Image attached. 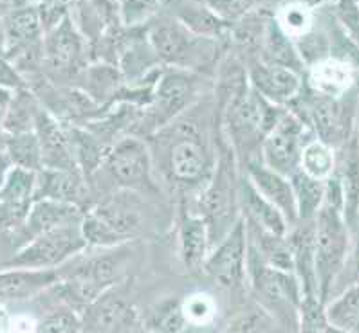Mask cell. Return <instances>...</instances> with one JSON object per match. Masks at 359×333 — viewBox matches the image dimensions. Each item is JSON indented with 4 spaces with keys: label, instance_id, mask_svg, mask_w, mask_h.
<instances>
[{
    "label": "cell",
    "instance_id": "cell-12",
    "mask_svg": "<svg viewBox=\"0 0 359 333\" xmlns=\"http://www.w3.org/2000/svg\"><path fill=\"white\" fill-rule=\"evenodd\" d=\"M245 256H248V236H245V225L241 218L219 243L213 245L206 262L203 263V270L222 290L244 292L248 285Z\"/></svg>",
    "mask_w": 359,
    "mask_h": 333
},
{
    "label": "cell",
    "instance_id": "cell-22",
    "mask_svg": "<svg viewBox=\"0 0 359 333\" xmlns=\"http://www.w3.org/2000/svg\"><path fill=\"white\" fill-rule=\"evenodd\" d=\"M238 211L244 224L262 229L275 236L285 238L291 229L282 213L275 206H271L266 199H262L242 173L238 180Z\"/></svg>",
    "mask_w": 359,
    "mask_h": 333
},
{
    "label": "cell",
    "instance_id": "cell-2",
    "mask_svg": "<svg viewBox=\"0 0 359 333\" xmlns=\"http://www.w3.org/2000/svg\"><path fill=\"white\" fill-rule=\"evenodd\" d=\"M147 38L163 67L191 72L197 76L219 67L228 47L224 42L195 36L168 13H161L148 24Z\"/></svg>",
    "mask_w": 359,
    "mask_h": 333
},
{
    "label": "cell",
    "instance_id": "cell-30",
    "mask_svg": "<svg viewBox=\"0 0 359 333\" xmlns=\"http://www.w3.org/2000/svg\"><path fill=\"white\" fill-rule=\"evenodd\" d=\"M323 317L329 326L345 333H358L359 326V287L345 288L323 303Z\"/></svg>",
    "mask_w": 359,
    "mask_h": 333
},
{
    "label": "cell",
    "instance_id": "cell-29",
    "mask_svg": "<svg viewBox=\"0 0 359 333\" xmlns=\"http://www.w3.org/2000/svg\"><path fill=\"white\" fill-rule=\"evenodd\" d=\"M257 59H260L264 64L289 69L302 78L305 76V67L298 52H296L294 42L280 29L278 24L275 22V17L271 18L269 24H267L262 49H260V55Z\"/></svg>",
    "mask_w": 359,
    "mask_h": 333
},
{
    "label": "cell",
    "instance_id": "cell-19",
    "mask_svg": "<svg viewBox=\"0 0 359 333\" xmlns=\"http://www.w3.org/2000/svg\"><path fill=\"white\" fill-rule=\"evenodd\" d=\"M241 173L251 182V186L257 190V193L262 199H266L271 206H275L282 213V216L285 218L289 227H292L296 224L294 197H292L289 178L267 169L260 160H251V162H248L241 169Z\"/></svg>",
    "mask_w": 359,
    "mask_h": 333
},
{
    "label": "cell",
    "instance_id": "cell-21",
    "mask_svg": "<svg viewBox=\"0 0 359 333\" xmlns=\"http://www.w3.org/2000/svg\"><path fill=\"white\" fill-rule=\"evenodd\" d=\"M87 178L78 169H42L36 173L34 200L71 204L81 209L85 197L89 193Z\"/></svg>",
    "mask_w": 359,
    "mask_h": 333
},
{
    "label": "cell",
    "instance_id": "cell-39",
    "mask_svg": "<svg viewBox=\"0 0 359 333\" xmlns=\"http://www.w3.org/2000/svg\"><path fill=\"white\" fill-rule=\"evenodd\" d=\"M187 325H213L217 319V301L206 292H195L181 301Z\"/></svg>",
    "mask_w": 359,
    "mask_h": 333
},
{
    "label": "cell",
    "instance_id": "cell-15",
    "mask_svg": "<svg viewBox=\"0 0 359 333\" xmlns=\"http://www.w3.org/2000/svg\"><path fill=\"white\" fill-rule=\"evenodd\" d=\"M250 87L271 105L287 108L304 89V78L289 69L253 59L245 65Z\"/></svg>",
    "mask_w": 359,
    "mask_h": 333
},
{
    "label": "cell",
    "instance_id": "cell-24",
    "mask_svg": "<svg viewBox=\"0 0 359 333\" xmlns=\"http://www.w3.org/2000/svg\"><path fill=\"white\" fill-rule=\"evenodd\" d=\"M166 6L173 9L168 11L170 17L175 18L191 34L199 38L228 43L229 27L213 13L208 2H172Z\"/></svg>",
    "mask_w": 359,
    "mask_h": 333
},
{
    "label": "cell",
    "instance_id": "cell-10",
    "mask_svg": "<svg viewBox=\"0 0 359 333\" xmlns=\"http://www.w3.org/2000/svg\"><path fill=\"white\" fill-rule=\"evenodd\" d=\"M119 191L152 194L159 191L154 177V162L147 141L125 135L107 152L103 166Z\"/></svg>",
    "mask_w": 359,
    "mask_h": 333
},
{
    "label": "cell",
    "instance_id": "cell-8",
    "mask_svg": "<svg viewBox=\"0 0 359 333\" xmlns=\"http://www.w3.org/2000/svg\"><path fill=\"white\" fill-rule=\"evenodd\" d=\"M87 250L80 224H67L46 231L24 243L0 269L22 270H56L71 257Z\"/></svg>",
    "mask_w": 359,
    "mask_h": 333
},
{
    "label": "cell",
    "instance_id": "cell-40",
    "mask_svg": "<svg viewBox=\"0 0 359 333\" xmlns=\"http://www.w3.org/2000/svg\"><path fill=\"white\" fill-rule=\"evenodd\" d=\"M258 2H244V0H219V2H208L210 9H212L213 13L220 18V20L224 22L226 26L231 27L235 26L237 22H241L245 15L253 11L257 8Z\"/></svg>",
    "mask_w": 359,
    "mask_h": 333
},
{
    "label": "cell",
    "instance_id": "cell-47",
    "mask_svg": "<svg viewBox=\"0 0 359 333\" xmlns=\"http://www.w3.org/2000/svg\"><path fill=\"white\" fill-rule=\"evenodd\" d=\"M0 58H6V45H4V33H2V24H0Z\"/></svg>",
    "mask_w": 359,
    "mask_h": 333
},
{
    "label": "cell",
    "instance_id": "cell-6",
    "mask_svg": "<svg viewBox=\"0 0 359 333\" xmlns=\"http://www.w3.org/2000/svg\"><path fill=\"white\" fill-rule=\"evenodd\" d=\"M314 274L318 283V297L327 303L341 270L355 249V240L346 231L341 211L321 206L314 218Z\"/></svg>",
    "mask_w": 359,
    "mask_h": 333
},
{
    "label": "cell",
    "instance_id": "cell-32",
    "mask_svg": "<svg viewBox=\"0 0 359 333\" xmlns=\"http://www.w3.org/2000/svg\"><path fill=\"white\" fill-rule=\"evenodd\" d=\"M40 108L39 99L33 96L29 89H22L13 92L9 101L8 112H6L2 132L4 135L29 134L34 130V119Z\"/></svg>",
    "mask_w": 359,
    "mask_h": 333
},
{
    "label": "cell",
    "instance_id": "cell-25",
    "mask_svg": "<svg viewBox=\"0 0 359 333\" xmlns=\"http://www.w3.org/2000/svg\"><path fill=\"white\" fill-rule=\"evenodd\" d=\"M81 216H83V209L71 206V204L53 202V200H34L26 220H24V224H22L20 232L24 236V241L27 243L31 238L60 227V225L80 224Z\"/></svg>",
    "mask_w": 359,
    "mask_h": 333
},
{
    "label": "cell",
    "instance_id": "cell-18",
    "mask_svg": "<svg viewBox=\"0 0 359 333\" xmlns=\"http://www.w3.org/2000/svg\"><path fill=\"white\" fill-rule=\"evenodd\" d=\"M33 132L40 144L43 169H78L72 159L67 127L56 121L42 105L36 112Z\"/></svg>",
    "mask_w": 359,
    "mask_h": 333
},
{
    "label": "cell",
    "instance_id": "cell-48",
    "mask_svg": "<svg viewBox=\"0 0 359 333\" xmlns=\"http://www.w3.org/2000/svg\"><path fill=\"white\" fill-rule=\"evenodd\" d=\"M323 333H345V332H341V330H336V328H332V326L327 325L325 330H323Z\"/></svg>",
    "mask_w": 359,
    "mask_h": 333
},
{
    "label": "cell",
    "instance_id": "cell-28",
    "mask_svg": "<svg viewBox=\"0 0 359 333\" xmlns=\"http://www.w3.org/2000/svg\"><path fill=\"white\" fill-rule=\"evenodd\" d=\"M74 87L80 89L85 96H89L97 106L107 108L116 103L119 92L125 87V81L114 65L94 62L81 72Z\"/></svg>",
    "mask_w": 359,
    "mask_h": 333
},
{
    "label": "cell",
    "instance_id": "cell-5",
    "mask_svg": "<svg viewBox=\"0 0 359 333\" xmlns=\"http://www.w3.org/2000/svg\"><path fill=\"white\" fill-rule=\"evenodd\" d=\"M201 76L177 69H163L152 89V97L132 128L134 137L148 139L190 110L201 97Z\"/></svg>",
    "mask_w": 359,
    "mask_h": 333
},
{
    "label": "cell",
    "instance_id": "cell-31",
    "mask_svg": "<svg viewBox=\"0 0 359 333\" xmlns=\"http://www.w3.org/2000/svg\"><path fill=\"white\" fill-rule=\"evenodd\" d=\"M296 207V224L298 222H314L318 211L323 206L325 182L307 177L300 169L289 178Z\"/></svg>",
    "mask_w": 359,
    "mask_h": 333
},
{
    "label": "cell",
    "instance_id": "cell-36",
    "mask_svg": "<svg viewBox=\"0 0 359 333\" xmlns=\"http://www.w3.org/2000/svg\"><path fill=\"white\" fill-rule=\"evenodd\" d=\"M275 22L289 38H300L314 26V9L309 2H289L275 11Z\"/></svg>",
    "mask_w": 359,
    "mask_h": 333
},
{
    "label": "cell",
    "instance_id": "cell-42",
    "mask_svg": "<svg viewBox=\"0 0 359 333\" xmlns=\"http://www.w3.org/2000/svg\"><path fill=\"white\" fill-rule=\"evenodd\" d=\"M69 8H71L69 2H36V11H39L43 34L55 29L69 17Z\"/></svg>",
    "mask_w": 359,
    "mask_h": 333
},
{
    "label": "cell",
    "instance_id": "cell-44",
    "mask_svg": "<svg viewBox=\"0 0 359 333\" xmlns=\"http://www.w3.org/2000/svg\"><path fill=\"white\" fill-rule=\"evenodd\" d=\"M0 89L11 90V92L27 89L26 81L22 80L20 74L15 71L13 65L9 64L6 58H0Z\"/></svg>",
    "mask_w": 359,
    "mask_h": 333
},
{
    "label": "cell",
    "instance_id": "cell-49",
    "mask_svg": "<svg viewBox=\"0 0 359 333\" xmlns=\"http://www.w3.org/2000/svg\"><path fill=\"white\" fill-rule=\"evenodd\" d=\"M132 333H150V332H148V330H144L143 323H141V326H140V328L135 330V332H132Z\"/></svg>",
    "mask_w": 359,
    "mask_h": 333
},
{
    "label": "cell",
    "instance_id": "cell-16",
    "mask_svg": "<svg viewBox=\"0 0 359 333\" xmlns=\"http://www.w3.org/2000/svg\"><path fill=\"white\" fill-rule=\"evenodd\" d=\"M36 173L11 168L0 187V229L17 232L34 202Z\"/></svg>",
    "mask_w": 359,
    "mask_h": 333
},
{
    "label": "cell",
    "instance_id": "cell-1",
    "mask_svg": "<svg viewBox=\"0 0 359 333\" xmlns=\"http://www.w3.org/2000/svg\"><path fill=\"white\" fill-rule=\"evenodd\" d=\"M147 141L154 164L179 193V200H190L204 187L213 173L217 152L206 128L187 112Z\"/></svg>",
    "mask_w": 359,
    "mask_h": 333
},
{
    "label": "cell",
    "instance_id": "cell-43",
    "mask_svg": "<svg viewBox=\"0 0 359 333\" xmlns=\"http://www.w3.org/2000/svg\"><path fill=\"white\" fill-rule=\"evenodd\" d=\"M266 332V316L264 312L242 313L231 325L220 333H264Z\"/></svg>",
    "mask_w": 359,
    "mask_h": 333
},
{
    "label": "cell",
    "instance_id": "cell-4",
    "mask_svg": "<svg viewBox=\"0 0 359 333\" xmlns=\"http://www.w3.org/2000/svg\"><path fill=\"white\" fill-rule=\"evenodd\" d=\"M127 245L114 249H102L100 254H90L74 263V270L64 274L58 270V281L49 290L62 299V304L83 310L96 301L103 292L114 288L125 276L128 263Z\"/></svg>",
    "mask_w": 359,
    "mask_h": 333
},
{
    "label": "cell",
    "instance_id": "cell-9",
    "mask_svg": "<svg viewBox=\"0 0 359 333\" xmlns=\"http://www.w3.org/2000/svg\"><path fill=\"white\" fill-rule=\"evenodd\" d=\"M245 269H248V283L260 304L271 313L278 316V319L296 323L298 308L302 303V290L294 274L276 270L264 263L260 256L251 249L250 243H248Z\"/></svg>",
    "mask_w": 359,
    "mask_h": 333
},
{
    "label": "cell",
    "instance_id": "cell-26",
    "mask_svg": "<svg viewBox=\"0 0 359 333\" xmlns=\"http://www.w3.org/2000/svg\"><path fill=\"white\" fill-rule=\"evenodd\" d=\"M58 281L56 270L0 269V301L33 299Z\"/></svg>",
    "mask_w": 359,
    "mask_h": 333
},
{
    "label": "cell",
    "instance_id": "cell-27",
    "mask_svg": "<svg viewBox=\"0 0 359 333\" xmlns=\"http://www.w3.org/2000/svg\"><path fill=\"white\" fill-rule=\"evenodd\" d=\"M345 157L341 160V168L336 171L341 182L343 209L341 216L346 225V231L352 240L358 238L359 225V178H358V135H352L351 141L343 146Z\"/></svg>",
    "mask_w": 359,
    "mask_h": 333
},
{
    "label": "cell",
    "instance_id": "cell-17",
    "mask_svg": "<svg viewBox=\"0 0 359 333\" xmlns=\"http://www.w3.org/2000/svg\"><path fill=\"white\" fill-rule=\"evenodd\" d=\"M0 24L4 33L6 58L43 38L36 2H8V8L0 13Z\"/></svg>",
    "mask_w": 359,
    "mask_h": 333
},
{
    "label": "cell",
    "instance_id": "cell-41",
    "mask_svg": "<svg viewBox=\"0 0 359 333\" xmlns=\"http://www.w3.org/2000/svg\"><path fill=\"white\" fill-rule=\"evenodd\" d=\"M332 8V20L352 42L358 43V2H334Z\"/></svg>",
    "mask_w": 359,
    "mask_h": 333
},
{
    "label": "cell",
    "instance_id": "cell-7",
    "mask_svg": "<svg viewBox=\"0 0 359 333\" xmlns=\"http://www.w3.org/2000/svg\"><path fill=\"white\" fill-rule=\"evenodd\" d=\"M90 64V45L81 36L71 17L43 34L42 72L56 87H74L81 72Z\"/></svg>",
    "mask_w": 359,
    "mask_h": 333
},
{
    "label": "cell",
    "instance_id": "cell-37",
    "mask_svg": "<svg viewBox=\"0 0 359 333\" xmlns=\"http://www.w3.org/2000/svg\"><path fill=\"white\" fill-rule=\"evenodd\" d=\"M34 333H83L80 312L65 304H58L34 326Z\"/></svg>",
    "mask_w": 359,
    "mask_h": 333
},
{
    "label": "cell",
    "instance_id": "cell-38",
    "mask_svg": "<svg viewBox=\"0 0 359 333\" xmlns=\"http://www.w3.org/2000/svg\"><path fill=\"white\" fill-rule=\"evenodd\" d=\"M166 2H119L118 20L123 27H147L165 9Z\"/></svg>",
    "mask_w": 359,
    "mask_h": 333
},
{
    "label": "cell",
    "instance_id": "cell-13",
    "mask_svg": "<svg viewBox=\"0 0 359 333\" xmlns=\"http://www.w3.org/2000/svg\"><path fill=\"white\" fill-rule=\"evenodd\" d=\"M83 333H132L141 326L134 304L116 292H103L96 301L81 310Z\"/></svg>",
    "mask_w": 359,
    "mask_h": 333
},
{
    "label": "cell",
    "instance_id": "cell-11",
    "mask_svg": "<svg viewBox=\"0 0 359 333\" xmlns=\"http://www.w3.org/2000/svg\"><path fill=\"white\" fill-rule=\"evenodd\" d=\"M313 137V132L294 114L285 110L278 122L264 137L258 160L271 171L291 178L300 169V155L305 143Z\"/></svg>",
    "mask_w": 359,
    "mask_h": 333
},
{
    "label": "cell",
    "instance_id": "cell-3",
    "mask_svg": "<svg viewBox=\"0 0 359 333\" xmlns=\"http://www.w3.org/2000/svg\"><path fill=\"white\" fill-rule=\"evenodd\" d=\"M219 141L217 162L212 177L194 199L184 200L206 222L212 247L219 243L241 220V211H238L241 169L228 144L222 139Z\"/></svg>",
    "mask_w": 359,
    "mask_h": 333
},
{
    "label": "cell",
    "instance_id": "cell-34",
    "mask_svg": "<svg viewBox=\"0 0 359 333\" xmlns=\"http://www.w3.org/2000/svg\"><path fill=\"white\" fill-rule=\"evenodd\" d=\"M300 171L307 177L325 182L338 171V155L336 150L313 137L307 141L300 155Z\"/></svg>",
    "mask_w": 359,
    "mask_h": 333
},
{
    "label": "cell",
    "instance_id": "cell-14",
    "mask_svg": "<svg viewBox=\"0 0 359 333\" xmlns=\"http://www.w3.org/2000/svg\"><path fill=\"white\" fill-rule=\"evenodd\" d=\"M87 211L93 213L107 229L116 236L121 245L140 236L143 231V211L137 193L130 191H118L116 194L97 202Z\"/></svg>",
    "mask_w": 359,
    "mask_h": 333
},
{
    "label": "cell",
    "instance_id": "cell-20",
    "mask_svg": "<svg viewBox=\"0 0 359 333\" xmlns=\"http://www.w3.org/2000/svg\"><path fill=\"white\" fill-rule=\"evenodd\" d=\"M179 256L190 270L203 269L208 254L212 250L208 225L184 200H179Z\"/></svg>",
    "mask_w": 359,
    "mask_h": 333
},
{
    "label": "cell",
    "instance_id": "cell-45",
    "mask_svg": "<svg viewBox=\"0 0 359 333\" xmlns=\"http://www.w3.org/2000/svg\"><path fill=\"white\" fill-rule=\"evenodd\" d=\"M179 333H220L217 323L213 325H187Z\"/></svg>",
    "mask_w": 359,
    "mask_h": 333
},
{
    "label": "cell",
    "instance_id": "cell-35",
    "mask_svg": "<svg viewBox=\"0 0 359 333\" xmlns=\"http://www.w3.org/2000/svg\"><path fill=\"white\" fill-rule=\"evenodd\" d=\"M144 330L150 333H179L187 320L182 316V306L179 297H165L150 306L143 320Z\"/></svg>",
    "mask_w": 359,
    "mask_h": 333
},
{
    "label": "cell",
    "instance_id": "cell-23",
    "mask_svg": "<svg viewBox=\"0 0 359 333\" xmlns=\"http://www.w3.org/2000/svg\"><path fill=\"white\" fill-rule=\"evenodd\" d=\"M304 81L313 92L339 99L355 89V65L339 58H327L307 69Z\"/></svg>",
    "mask_w": 359,
    "mask_h": 333
},
{
    "label": "cell",
    "instance_id": "cell-50",
    "mask_svg": "<svg viewBox=\"0 0 359 333\" xmlns=\"http://www.w3.org/2000/svg\"><path fill=\"white\" fill-rule=\"evenodd\" d=\"M6 8H8V2H0V13H2Z\"/></svg>",
    "mask_w": 359,
    "mask_h": 333
},
{
    "label": "cell",
    "instance_id": "cell-33",
    "mask_svg": "<svg viewBox=\"0 0 359 333\" xmlns=\"http://www.w3.org/2000/svg\"><path fill=\"white\" fill-rule=\"evenodd\" d=\"M4 155L11 168L26 169L31 173L42 171V152L34 132L29 134L8 135L4 141Z\"/></svg>",
    "mask_w": 359,
    "mask_h": 333
},
{
    "label": "cell",
    "instance_id": "cell-46",
    "mask_svg": "<svg viewBox=\"0 0 359 333\" xmlns=\"http://www.w3.org/2000/svg\"><path fill=\"white\" fill-rule=\"evenodd\" d=\"M9 169H11V164H9V160L6 159L4 153H0V187H2V184H4L6 175H8Z\"/></svg>",
    "mask_w": 359,
    "mask_h": 333
}]
</instances>
